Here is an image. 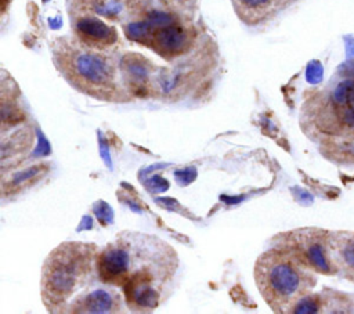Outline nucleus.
<instances>
[{"mask_svg":"<svg viewBox=\"0 0 354 314\" xmlns=\"http://www.w3.org/2000/svg\"><path fill=\"white\" fill-rule=\"evenodd\" d=\"M97 270L102 282L122 289L130 311L149 313L171 293L178 255L156 235L123 231L100 249Z\"/></svg>","mask_w":354,"mask_h":314,"instance_id":"f257e3e1","label":"nucleus"},{"mask_svg":"<svg viewBox=\"0 0 354 314\" xmlns=\"http://www.w3.org/2000/svg\"><path fill=\"white\" fill-rule=\"evenodd\" d=\"M98 246L64 242L54 248L41 268V300L51 313H120L123 297L101 281Z\"/></svg>","mask_w":354,"mask_h":314,"instance_id":"f03ea898","label":"nucleus"},{"mask_svg":"<svg viewBox=\"0 0 354 314\" xmlns=\"http://www.w3.org/2000/svg\"><path fill=\"white\" fill-rule=\"evenodd\" d=\"M310 123L329 159L354 163V65L310 107Z\"/></svg>","mask_w":354,"mask_h":314,"instance_id":"7ed1b4c3","label":"nucleus"},{"mask_svg":"<svg viewBox=\"0 0 354 314\" xmlns=\"http://www.w3.org/2000/svg\"><path fill=\"white\" fill-rule=\"evenodd\" d=\"M253 277L263 300L274 313H290L317 284V274L313 270L292 252L277 245L257 257Z\"/></svg>","mask_w":354,"mask_h":314,"instance_id":"20e7f679","label":"nucleus"},{"mask_svg":"<svg viewBox=\"0 0 354 314\" xmlns=\"http://www.w3.org/2000/svg\"><path fill=\"white\" fill-rule=\"evenodd\" d=\"M54 62L76 89L97 98H111L116 90V69L111 57L100 48L77 40L58 41Z\"/></svg>","mask_w":354,"mask_h":314,"instance_id":"39448f33","label":"nucleus"},{"mask_svg":"<svg viewBox=\"0 0 354 314\" xmlns=\"http://www.w3.org/2000/svg\"><path fill=\"white\" fill-rule=\"evenodd\" d=\"M274 245L292 252L315 274L336 275L330 248V230L306 227L281 234Z\"/></svg>","mask_w":354,"mask_h":314,"instance_id":"423d86ee","label":"nucleus"},{"mask_svg":"<svg viewBox=\"0 0 354 314\" xmlns=\"http://www.w3.org/2000/svg\"><path fill=\"white\" fill-rule=\"evenodd\" d=\"M75 33L80 41L100 50L111 47L118 40L113 26L90 14H83L75 21Z\"/></svg>","mask_w":354,"mask_h":314,"instance_id":"0eeeda50","label":"nucleus"},{"mask_svg":"<svg viewBox=\"0 0 354 314\" xmlns=\"http://www.w3.org/2000/svg\"><path fill=\"white\" fill-rule=\"evenodd\" d=\"M330 248L336 275L354 285V231L330 230Z\"/></svg>","mask_w":354,"mask_h":314,"instance_id":"6e6552de","label":"nucleus"},{"mask_svg":"<svg viewBox=\"0 0 354 314\" xmlns=\"http://www.w3.org/2000/svg\"><path fill=\"white\" fill-rule=\"evenodd\" d=\"M285 0H232L236 14L248 24H257L272 15Z\"/></svg>","mask_w":354,"mask_h":314,"instance_id":"1a4fd4ad","label":"nucleus"},{"mask_svg":"<svg viewBox=\"0 0 354 314\" xmlns=\"http://www.w3.org/2000/svg\"><path fill=\"white\" fill-rule=\"evenodd\" d=\"M163 10L171 11L174 14H187L192 10L195 0H158Z\"/></svg>","mask_w":354,"mask_h":314,"instance_id":"9d476101","label":"nucleus"}]
</instances>
